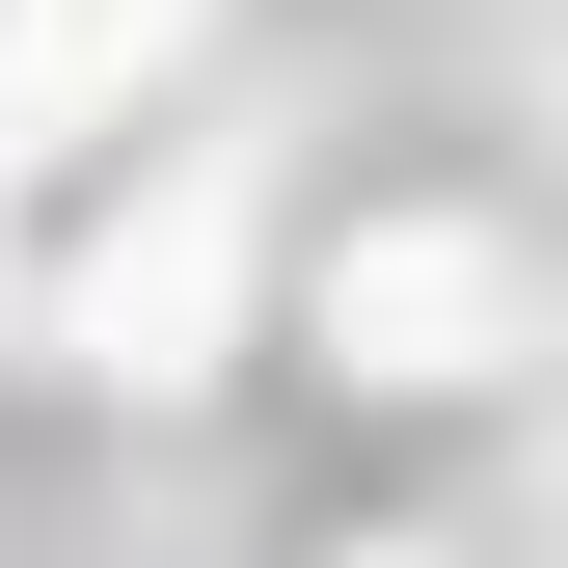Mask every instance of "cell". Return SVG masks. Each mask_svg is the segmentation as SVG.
Segmentation results:
<instances>
[{"mask_svg":"<svg viewBox=\"0 0 568 568\" xmlns=\"http://www.w3.org/2000/svg\"><path fill=\"white\" fill-rule=\"evenodd\" d=\"M163 28H190V0H28V109H109Z\"/></svg>","mask_w":568,"mask_h":568,"instance_id":"obj_3","label":"cell"},{"mask_svg":"<svg viewBox=\"0 0 568 568\" xmlns=\"http://www.w3.org/2000/svg\"><path fill=\"white\" fill-rule=\"evenodd\" d=\"M352 568H434V541H352Z\"/></svg>","mask_w":568,"mask_h":568,"instance_id":"obj_4","label":"cell"},{"mask_svg":"<svg viewBox=\"0 0 568 568\" xmlns=\"http://www.w3.org/2000/svg\"><path fill=\"white\" fill-rule=\"evenodd\" d=\"M515 298H541V271L487 244V217H352L325 244V352H352V379H487Z\"/></svg>","mask_w":568,"mask_h":568,"instance_id":"obj_1","label":"cell"},{"mask_svg":"<svg viewBox=\"0 0 568 568\" xmlns=\"http://www.w3.org/2000/svg\"><path fill=\"white\" fill-rule=\"evenodd\" d=\"M217 298H244V190L190 163V190H135V217L82 244L54 325H82V379H217Z\"/></svg>","mask_w":568,"mask_h":568,"instance_id":"obj_2","label":"cell"}]
</instances>
